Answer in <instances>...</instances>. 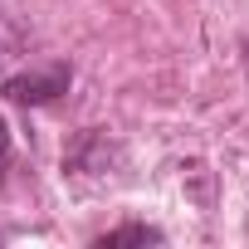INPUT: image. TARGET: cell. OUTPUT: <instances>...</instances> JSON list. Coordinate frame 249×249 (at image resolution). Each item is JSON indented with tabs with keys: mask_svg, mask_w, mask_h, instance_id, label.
Wrapping results in <instances>:
<instances>
[{
	"mask_svg": "<svg viewBox=\"0 0 249 249\" xmlns=\"http://www.w3.org/2000/svg\"><path fill=\"white\" fill-rule=\"evenodd\" d=\"M69 83H73V69H69V64H49V69L5 78V98H10L15 107H44V103H54L59 93H69Z\"/></svg>",
	"mask_w": 249,
	"mask_h": 249,
	"instance_id": "cell-1",
	"label": "cell"
},
{
	"mask_svg": "<svg viewBox=\"0 0 249 249\" xmlns=\"http://www.w3.org/2000/svg\"><path fill=\"white\" fill-rule=\"evenodd\" d=\"M166 234L157 225H117L107 234H98V249H112V244H161Z\"/></svg>",
	"mask_w": 249,
	"mask_h": 249,
	"instance_id": "cell-2",
	"label": "cell"
},
{
	"mask_svg": "<svg viewBox=\"0 0 249 249\" xmlns=\"http://www.w3.org/2000/svg\"><path fill=\"white\" fill-rule=\"evenodd\" d=\"M10 152H15V142H10L5 117H0V186H5V171H10Z\"/></svg>",
	"mask_w": 249,
	"mask_h": 249,
	"instance_id": "cell-3",
	"label": "cell"
}]
</instances>
